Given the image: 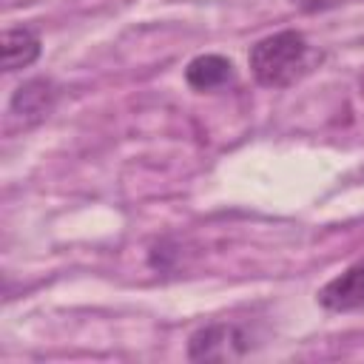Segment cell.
<instances>
[{"label": "cell", "mask_w": 364, "mask_h": 364, "mask_svg": "<svg viewBox=\"0 0 364 364\" xmlns=\"http://www.w3.org/2000/svg\"><path fill=\"white\" fill-rule=\"evenodd\" d=\"M313 63H316V51L307 43V37L296 28H284L262 37L247 54L250 74L264 88L293 85L313 68Z\"/></svg>", "instance_id": "1"}, {"label": "cell", "mask_w": 364, "mask_h": 364, "mask_svg": "<svg viewBox=\"0 0 364 364\" xmlns=\"http://www.w3.org/2000/svg\"><path fill=\"white\" fill-rule=\"evenodd\" d=\"M253 350V336L236 321H210L191 333L188 358L191 361H236Z\"/></svg>", "instance_id": "2"}, {"label": "cell", "mask_w": 364, "mask_h": 364, "mask_svg": "<svg viewBox=\"0 0 364 364\" xmlns=\"http://www.w3.org/2000/svg\"><path fill=\"white\" fill-rule=\"evenodd\" d=\"M60 88L48 77H34L26 80L14 88L6 111V131H28L40 125L57 105Z\"/></svg>", "instance_id": "3"}, {"label": "cell", "mask_w": 364, "mask_h": 364, "mask_svg": "<svg viewBox=\"0 0 364 364\" xmlns=\"http://www.w3.org/2000/svg\"><path fill=\"white\" fill-rule=\"evenodd\" d=\"M318 304L330 313H353L364 307V259L333 276L318 290Z\"/></svg>", "instance_id": "4"}, {"label": "cell", "mask_w": 364, "mask_h": 364, "mask_svg": "<svg viewBox=\"0 0 364 364\" xmlns=\"http://www.w3.org/2000/svg\"><path fill=\"white\" fill-rule=\"evenodd\" d=\"M236 80V68L228 57L222 54H199L185 65V82L205 94V91H219Z\"/></svg>", "instance_id": "5"}, {"label": "cell", "mask_w": 364, "mask_h": 364, "mask_svg": "<svg viewBox=\"0 0 364 364\" xmlns=\"http://www.w3.org/2000/svg\"><path fill=\"white\" fill-rule=\"evenodd\" d=\"M43 51L40 34L28 26H11L3 31V46H0V57H3V71L14 74L20 68H28L31 63H37Z\"/></svg>", "instance_id": "6"}, {"label": "cell", "mask_w": 364, "mask_h": 364, "mask_svg": "<svg viewBox=\"0 0 364 364\" xmlns=\"http://www.w3.org/2000/svg\"><path fill=\"white\" fill-rule=\"evenodd\" d=\"M299 11H307V14H316V11H327V9H336L347 0H290Z\"/></svg>", "instance_id": "7"}, {"label": "cell", "mask_w": 364, "mask_h": 364, "mask_svg": "<svg viewBox=\"0 0 364 364\" xmlns=\"http://www.w3.org/2000/svg\"><path fill=\"white\" fill-rule=\"evenodd\" d=\"M358 179H364V165H361V168H358Z\"/></svg>", "instance_id": "8"}]
</instances>
